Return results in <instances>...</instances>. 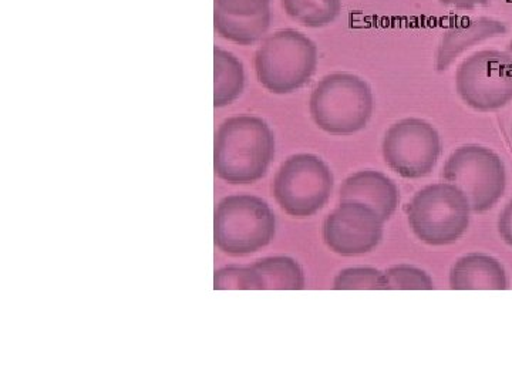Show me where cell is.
I'll return each mask as SVG.
<instances>
[{"label": "cell", "instance_id": "cell-17", "mask_svg": "<svg viewBox=\"0 0 512 384\" xmlns=\"http://www.w3.org/2000/svg\"><path fill=\"white\" fill-rule=\"evenodd\" d=\"M285 12L306 28H325L342 12V0H282Z\"/></svg>", "mask_w": 512, "mask_h": 384}, {"label": "cell", "instance_id": "cell-1", "mask_svg": "<svg viewBox=\"0 0 512 384\" xmlns=\"http://www.w3.org/2000/svg\"><path fill=\"white\" fill-rule=\"evenodd\" d=\"M274 156V133L259 117H232L221 124L215 136V173L227 183H256Z\"/></svg>", "mask_w": 512, "mask_h": 384}, {"label": "cell", "instance_id": "cell-11", "mask_svg": "<svg viewBox=\"0 0 512 384\" xmlns=\"http://www.w3.org/2000/svg\"><path fill=\"white\" fill-rule=\"evenodd\" d=\"M340 202H357L375 210L386 222L400 202V192L392 178L375 170L357 171L340 188Z\"/></svg>", "mask_w": 512, "mask_h": 384}, {"label": "cell", "instance_id": "cell-12", "mask_svg": "<svg viewBox=\"0 0 512 384\" xmlns=\"http://www.w3.org/2000/svg\"><path fill=\"white\" fill-rule=\"evenodd\" d=\"M505 33H507L505 23L491 18H478L451 26L444 32L437 49V70L444 72L461 53L466 52L470 47L484 40L503 36Z\"/></svg>", "mask_w": 512, "mask_h": 384}, {"label": "cell", "instance_id": "cell-20", "mask_svg": "<svg viewBox=\"0 0 512 384\" xmlns=\"http://www.w3.org/2000/svg\"><path fill=\"white\" fill-rule=\"evenodd\" d=\"M214 288L218 291L222 289H258L262 291V282L259 275L256 274L254 266L248 268H239V266H229V268L220 269L215 272Z\"/></svg>", "mask_w": 512, "mask_h": 384}, {"label": "cell", "instance_id": "cell-13", "mask_svg": "<svg viewBox=\"0 0 512 384\" xmlns=\"http://www.w3.org/2000/svg\"><path fill=\"white\" fill-rule=\"evenodd\" d=\"M454 291H504L508 288L503 264L494 256L468 254L458 259L450 272Z\"/></svg>", "mask_w": 512, "mask_h": 384}, {"label": "cell", "instance_id": "cell-5", "mask_svg": "<svg viewBox=\"0 0 512 384\" xmlns=\"http://www.w3.org/2000/svg\"><path fill=\"white\" fill-rule=\"evenodd\" d=\"M275 225L274 212L264 200L231 195L215 211V244L227 254H254L274 239Z\"/></svg>", "mask_w": 512, "mask_h": 384}, {"label": "cell", "instance_id": "cell-4", "mask_svg": "<svg viewBox=\"0 0 512 384\" xmlns=\"http://www.w3.org/2000/svg\"><path fill=\"white\" fill-rule=\"evenodd\" d=\"M470 212L463 191L450 183H437L414 195L407 217L421 242L443 247L463 237L470 225Z\"/></svg>", "mask_w": 512, "mask_h": 384}, {"label": "cell", "instance_id": "cell-16", "mask_svg": "<svg viewBox=\"0 0 512 384\" xmlns=\"http://www.w3.org/2000/svg\"><path fill=\"white\" fill-rule=\"evenodd\" d=\"M262 282V289L301 291L305 288V275L301 266L288 256H272L252 265Z\"/></svg>", "mask_w": 512, "mask_h": 384}, {"label": "cell", "instance_id": "cell-15", "mask_svg": "<svg viewBox=\"0 0 512 384\" xmlns=\"http://www.w3.org/2000/svg\"><path fill=\"white\" fill-rule=\"evenodd\" d=\"M271 19V9L265 10L259 15L248 16V18L231 16L217 8L214 12L215 30L224 39L242 46L252 45V43L262 39V36L268 32L269 26H271Z\"/></svg>", "mask_w": 512, "mask_h": 384}, {"label": "cell", "instance_id": "cell-6", "mask_svg": "<svg viewBox=\"0 0 512 384\" xmlns=\"http://www.w3.org/2000/svg\"><path fill=\"white\" fill-rule=\"evenodd\" d=\"M443 177L463 191L471 211L481 214L491 210L503 198L507 187L504 161L487 147L463 146L453 151Z\"/></svg>", "mask_w": 512, "mask_h": 384}, {"label": "cell", "instance_id": "cell-21", "mask_svg": "<svg viewBox=\"0 0 512 384\" xmlns=\"http://www.w3.org/2000/svg\"><path fill=\"white\" fill-rule=\"evenodd\" d=\"M271 0H215V8L231 16L259 15L269 9Z\"/></svg>", "mask_w": 512, "mask_h": 384}, {"label": "cell", "instance_id": "cell-18", "mask_svg": "<svg viewBox=\"0 0 512 384\" xmlns=\"http://www.w3.org/2000/svg\"><path fill=\"white\" fill-rule=\"evenodd\" d=\"M434 282L423 269L412 265H396L384 272L383 291H431Z\"/></svg>", "mask_w": 512, "mask_h": 384}, {"label": "cell", "instance_id": "cell-2", "mask_svg": "<svg viewBox=\"0 0 512 384\" xmlns=\"http://www.w3.org/2000/svg\"><path fill=\"white\" fill-rule=\"evenodd\" d=\"M375 99L369 84L350 73L323 77L311 96L316 126L333 136H352L372 119Z\"/></svg>", "mask_w": 512, "mask_h": 384}, {"label": "cell", "instance_id": "cell-19", "mask_svg": "<svg viewBox=\"0 0 512 384\" xmlns=\"http://www.w3.org/2000/svg\"><path fill=\"white\" fill-rule=\"evenodd\" d=\"M336 291H383L384 272L369 266L343 269L333 281Z\"/></svg>", "mask_w": 512, "mask_h": 384}, {"label": "cell", "instance_id": "cell-9", "mask_svg": "<svg viewBox=\"0 0 512 384\" xmlns=\"http://www.w3.org/2000/svg\"><path fill=\"white\" fill-rule=\"evenodd\" d=\"M440 156V134L426 120H400L383 138L384 161L394 173L407 180L429 175Z\"/></svg>", "mask_w": 512, "mask_h": 384}, {"label": "cell", "instance_id": "cell-14", "mask_svg": "<svg viewBox=\"0 0 512 384\" xmlns=\"http://www.w3.org/2000/svg\"><path fill=\"white\" fill-rule=\"evenodd\" d=\"M214 73V106L225 107L234 103L244 92V66L237 56L215 47Z\"/></svg>", "mask_w": 512, "mask_h": 384}, {"label": "cell", "instance_id": "cell-23", "mask_svg": "<svg viewBox=\"0 0 512 384\" xmlns=\"http://www.w3.org/2000/svg\"><path fill=\"white\" fill-rule=\"evenodd\" d=\"M443 5L461 10H473L488 5L491 0H440Z\"/></svg>", "mask_w": 512, "mask_h": 384}, {"label": "cell", "instance_id": "cell-10", "mask_svg": "<svg viewBox=\"0 0 512 384\" xmlns=\"http://www.w3.org/2000/svg\"><path fill=\"white\" fill-rule=\"evenodd\" d=\"M382 217L367 205L342 202L323 224V239L336 254H369L383 238Z\"/></svg>", "mask_w": 512, "mask_h": 384}, {"label": "cell", "instance_id": "cell-7", "mask_svg": "<svg viewBox=\"0 0 512 384\" xmlns=\"http://www.w3.org/2000/svg\"><path fill=\"white\" fill-rule=\"evenodd\" d=\"M333 191V174L322 158L313 154L289 157L275 177L276 201L286 214L308 218L325 207Z\"/></svg>", "mask_w": 512, "mask_h": 384}, {"label": "cell", "instance_id": "cell-3", "mask_svg": "<svg viewBox=\"0 0 512 384\" xmlns=\"http://www.w3.org/2000/svg\"><path fill=\"white\" fill-rule=\"evenodd\" d=\"M318 67V47L293 29L279 30L262 43L255 56L259 82L275 94L301 89Z\"/></svg>", "mask_w": 512, "mask_h": 384}, {"label": "cell", "instance_id": "cell-8", "mask_svg": "<svg viewBox=\"0 0 512 384\" xmlns=\"http://www.w3.org/2000/svg\"><path fill=\"white\" fill-rule=\"evenodd\" d=\"M456 87L461 100L477 111L500 110L512 101V62L500 50H481L458 66Z\"/></svg>", "mask_w": 512, "mask_h": 384}, {"label": "cell", "instance_id": "cell-22", "mask_svg": "<svg viewBox=\"0 0 512 384\" xmlns=\"http://www.w3.org/2000/svg\"><path fill=\"white\" fill-rule=\"evenodd\" d=\"M498 232L505 244L512 248V200L505 205L504 211L501 212L500 220H498Z\"/></svg>", "mask_w": 512, "mask_h": 384}, {"label": "cell", "instance_id": "cell-24", "mask_svg": "<svg viewBox=\"0 0 512 384\" xmlns=\"http://www.w3.org/2000/svg\"><path fill=\"white\" fill-rule=\"evenodd\" d=\"M505 53H507V55L510 56L512 62V40L510 42V45L507 46V50H505Z\"/></svg>", "mask_w": 512, "mask_h": 384}]
</instances>
